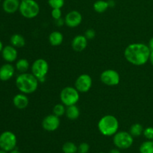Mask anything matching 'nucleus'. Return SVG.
Instances as JSON below:
<instances>
[{
    "label": "nucleus",
    "instance_id": "nucleus-38",
    "mask_svg": "<svg viewBox=\"0 0 153 153\" xmlns=\"http://www.w3.org/2000/svg\"><path fill=\"white\" fill-rule=\"evenodd\" d=\"M3 48H4V46H3V43L0 40V52H1V51H2Z\"/></svg>",
    "mask_w": 153,
    "mask_h": 153
},
{
    "label": "nucleus",
    "instance_id": "nucleus-22",
    "mask_svg": "<svg viewBox=\"0 0 153 153\" xmlns=\"http://www.w3.org/2000/svg\"><path fill=\"white\" fill-rule=\"evenodd\" d=\"M108 7V1L104 0H98L94 4V9L97 13H104Z\"/></svg>",
    "mask_w": 153,
    "mask_h": 153
},
{
    "label": "nucleus",
    "instance_id": "nucleus-10",
    "mask_svg": "<svg viewBox=\"0 0 153 153\" xmlns=\"http://www.w3.org/2000/svg\"><path fill=\"white\" fill-rule=\"evenodd\" d=\"M93 81L88 74H82L76 79L75 88L79 93H86L91 90Z\"/></svg>",
    "mask_w": 153,
    "mask_h": 153
},
{
    "label": "nucleus",
    "instance_id": "nucleus-29",
    "mask_svg": "<svg viewBox=\"0 0 153 153\" xmlns=\"http://www.w3.org/2000/svg\"><path fill=\"white\" fill-rule=\"evenodd\" d=\"M90 146L87 143H82L78 146V152L79 153H88L89 152Z\"/></svg>",
    "mask_w": 153,
    "mask_h": 153
},
{
    "label": "nucleus",
    "instance_id": "nucleus-19",
    "mask_svg": "<svg viewBox=\"0 0 153 153\" xmlns=\"http://www.w3.org/2000/svg\"><path fill=\"white\" fill-rule=\"evenodd\" d=\"M65 114L69 120H75L79 118V115H80V111H79V108L76 106V105L67 106Z\"/></svg>",
    "mask_w": 153,
    "mask_h": 153
},
{
    "label": "nucleus",
    "instance_id": "nucleus-20",
    "mask_svg": "<svg viewBox=\"0 0 153 153\" xmlns=\"http://www.w3.org/2000/svg\"><path fill=\"white\" fill-rule=\"evenodd\" d=\"M10 41L12 46L16 48H22L25 45V38L19 34H13L10 37Z\"/></svg>",
    "mask_w": 153,
    "mask_h": 153
},
{
    "label": "nucleus",
    "instance_id": "nucleus-6",
    "mask_svg": "<svg viewBox=\"0 0 153 153\" xmlns=\"http://www.w3.org/2000/svg\"><path fill=\"white\" fill-rule=\"evenodd\" d=\"M79 92L75 87H66L63 88L60 94L61 102L65 106L76 105L79 102Z\"/></svg>",
    "mask_w": 153,
    "mask_h": 153
},
{
    "label": "nucleus",
    "instance_id": "nucleus-39",
    "mask_svg": "<svg viewBox=\"0 0 153 153\" xmlns=\"http://www.w3.org/2000/svg\"><path fill=\"white\" fill-rule=\"evenodd\" d=\"M0 153H8V152H6V151H4V150H3V149H0Z\"/></svg>",
    "mask_w": 153,
    "mask_h": 153
},
{
    "label": "nucleus",
    "instance_id": "nucleus-2",
    "mask_svg": "<svg viewBox=\"0 0 153 153\" xmlns=\"http://www.w3.org/2000/svg\"><path fill=\"white\" fill-rule=\"evenodd\" d=\"M39 81L32 73H20L16 79V86L22 94H31L38 88Z\"/></svg>",
    "mask_w": 153,
    "mask_h": 153
},
{
    "label": "nucleus",
    "instance_id": "nucleus-12",
    "mask_svg": "<svg viewBox=\"0 0 153 153\" xmlns=\"http://www.w3.org/2000/svg\"><path fill=\"white\" fill-rule=\"evenodd\" d=\"M65 24L70 28H76L82 22V16L77 10H71L65 16Z\"/></svg>",
    "mask_w": 153,
    "mask_h": 153
},
{
    "label": "nucleus",
    "instance_id": "nucleus-24",
    "mask_svg": "<svg viewBox=\"0 0 153 153\" xmlns=\"http://www.w3.org/2000/svg\"><path fill=\"white\" fill-rule=\"evenodd\" d=\"M140 153H153V140H146L141 143L139 148Z\"/></svg>",
    "mask_w": 153,
    "mask_h": 153
},
{
    "label": "nucleus",
    "instance_id": "nucleus-15",
    "mask_svg": "<svg viewBox=\"0 0 153 153\" xmlns=\"http://www.w3.org/2000/svg\"><path fill=\"white\" fill-rule=\"evenodd\" d=\"M88 40L85 35L79 34V35L76 36L72 40V48L73 50L77 52H82L86 49L88 46Z\"/></svg>",
    "mask_w": 153,
    "mask_h": 153
},
{
    "label": "nucleus",
    "instance_id": "nucleus-4",
    "mask_svg": "<svg viewBox=\"0 0 153 153\" xmlns=\"http://www.w3.org/2000/svg\"><path fill=\"white\" fill-rule=\"evenodd\" d=\"M19 11L23 17L33 19L40 13V6L35 0H24L20 1Z\"/></svg>",
    "mask_w": 153,
    "mask_h": 153
},
{
    "label": "nucleus",
    "instance_id": "nucleus-3",
    "mask_svg": "<svg viewBox=\"0 0 153 153\" xmlns=\"http://www.w3.org/2000/svg\"><path fill=\"white\" fill-rule=\"evenodd\" d=\"M98 129L105 136H114L119 129V121L113 115H105L100 120Z\"/></svg>",
    "mask_w": 153,
    "mask_h": 153
},
{
    "label": "nucleus",
    "instance_id": "nucleus-1",
    "mask_svg": "<svg viewBox=\"0 0 153 153\" xmlns=\"http://www.w3.org/2000/svg\"><path fill=\"white\" fill-rule=\"evenodd\" d=\"M151 50L147 45L141 43H131L126 48L124 56L128 62L134 66H143L149 60Z\"/></svg>",
    "mask_w": 153,
    "mask_h": 153
},
{
    "label": "nucleus",
    "instance_id": "nucleus-31",
    "mask_svg": "<svg viewBox=\"0 0 153 153\" xmlns=\"http://www.w3.org/2000/svg\"><path fill=\"white\" fill-rule=\"evenodd\" d=\"M85 36L88 40H93L96 36V31L92 28H88L85 33Z\"/></svg>",
    "mask_w": 153,
    "mask_h": 153
},
{
    "label": "nucleus",
    "instance_id": "nucleus-33",
    "mask_svg": "<svg viewBox=\"0 0 153 153\" xmlns=\"http://www.w3.org/2000/svg\"><path fill=\"white\" fill-rule=\"evenodd\" d=\"M107 1L109 7H113L115 6V1H114V0H108V1Z\"/></svg>",
    "mask_w": 153,
    "mask_h": 153
},
{
    "label": "nucleus",
    "instance_id": "nucleus-7",
    "mask_svg": "<svg viewBox=\"0 0 153 153\" xmlns=\"http://www.w3.org/2000/svg\"><path fill=\"white\" fill-rule=\"evenodd\" d=\"M114 144L119 149H126L131 147L134 142L133 136L127 131H117L114 135Z\"/></svg>",
    "mask_w": 153,
    "mask_h": 153
},
{
    "label": "nucleus",
    "instance_id": "nucleus-14",
    "mask_svg": "<svg viewBox=\"0 0 153 153\" xmlns=\"http://www.w3.org/2000/svg\"><path fill=\"white\" fill-rule=\"evenodd\" d=\"M15 68L10 63H6L0 67V80L2 82L10 80L14 76Z\"/></svg>",
    "mask_w": 153,
    "mask_h": 153
},
{
    "label": "nucleus",
    "instance_id": "nucleus-25",
    "mask_svg": "<svg viewBox=\"0 0 153 153\" xmlns=\"http://www.w3.org/2000/svg\"><path fill=\"white\" fill-rule=\"evenodd\" d=\"M62 151L64 153H76L78 152V147L73 142H67L62 146Z\"/></svg>",
    "mask_w": 153,
    "mask_h": 153
},
{
    "label": "nucleus",
    "instance_id": "nucleus-8",
    "mask_svg": "<svg viewBox=\"0 0 153 153\" xmlns=\"http://www.w3.org/2000/svg\"><path fill=\"white\" fill-rule=\"evenodd\" d=\"M17 138L13 132L10 131H3L0 134V149L9 152L16 149Z\"/></svg>",
    "mask_w": 153,
    "mask_h": 153
},
{
    "label": "nucleus",
    "instance_id": "nucleus-21",
    "mask_svg": "<svg viewBox=\"0 0 153 153\" xmlns=\"http://www.w3.org/2000/svg\"><path fill=\"white\" fill-rule=\"evenodd\" d=\"M29 62L25 58H20V59H19L16 61V65H15V67L17 70V71H19L21 73H27V71L29 69Z\"/></svg>",
    "mask_w": 153,
    "mask_h": 153
},
{
    "label": "nucleus",
    "instance_id": "nucleus-23",
    "mask_svg": "<svg viewBox=\"0 0 153 153\" xmlns=\"http://www.w3.org/2000/svg\"><path fill=\"white\" fill-rule=\"evenodd\" d=\"M143 126L140 123H134L130 127V129L128 132L134 137H139L141 135L143 132Z\"/></svg>",
    "mask_w": 153,
    "mask_h": 153
},
{
    "label": "nucleus",
    "instance_id": "nucleus-27",
    "mask_svg": "<svg viewBox=\"0 0 153 153\" xmlns=\"http://www.w3.org/2000/svg\"><path fill=\"white\" fill-rule=\"evenodd\" d=\"M48 4L52 9L61 8L64 4V0H48Z\"/></svg>",
    "mask_w": 153,
    "mask_h": 153
},
{
    "label": "nucleus",
    "instance_id": "nucleus-18",
    "mask_svg": "<svg viewBox=\"0 0 153 153\" xmlns=\"http://www.w3.org/2000/svg\"><path fill=\"white\" fill-rule=\"evenodd\" d=\"M64 40V36L60 31H52L49 36V41L50 44L53 46H58L62 43Z\"/></svg>",
    "mask_w": 153,
    "mask_h": 153
},
{
    "label": "nucleus",
    "instance_id": "nucleus-35",
    "mask_svg": "<svg viewBox=\"0 0 153 153\" xmlns=\"http://www.w3.org/2000/svg\"><path fill=\"white\" fill-rule=\"evenodd\" d=\"M149 61H150V63L152 64V65L153 66V51H151L150 52V55H149Z\"/></svg>",
    "mask_w": 153,
    "mask_h": 153
},
{
    "label": "nucleus",
    "instance_id": "nucleus-40",
    "mask_svg": "<svg viewBox=\"0 0 153 153\" xmlns=\"http://www.w3.org/2000/svg\"><path fill=\"white\" fill-rule=\"evenodd\" d=\"M19 1H24V0H19Z\"/></svg>",
    "mask_w": 153,
    "mask_h": 153
},
{
    "label": "nucleus",
    "instance_id": "nucleus-13",
    "mask_svg": "<svg viewBox=\"0 0 153 153\" xmlns=\"http://www.w3.org/2000/svg\"><path fill=\"white\" fill-rule=\"evenodd\" d=\"M2 58L7 63H12L17 59L18 52L16 48L12 45L4 46L1 51Z\"/></svg>",
    "mask_w": 153,
    "mask_h": 153
},
{
    "label": "nucleus",
    "instance_id": "nucleus-26",
    "mask_svg": "<svg viewBox=\"0 0 153 153\" xmlns=\"http://www.w3.org/2000/svg\"><path fill=\"white\" fill-rule=\"evenodd\" d=\"M66 113V108L63 103L61 104H56L53 108V114L58 117L63 116Z\"/></svg>",
    "mask_w": 153,
    "mask_h": 153
},
{
    "label": "nucleus",
    "instance_id": "nucleus-42",
    "mask_svg": "<svg viewBox=\"0 0 153 153\" xmlns=\"http://www.w3.org/2000/svg\"><path fill=\"white\" fill-rule=\"evenodd\" d=\"M0 2H1V0H0Z\"/></svg>",
    "mask_w": 153,
    "mask_h": 153
},
{
    "label": "nucleus",
    "instance_id": "nucleus-34",
    "mask_svg": "<svg viewBox=\"0 0 153 153\" xmlns=\"http://www.w3.org/2000/svg\"><path fill=\"white\" fill-rule=\"evenodd\" d=\"M148 46H149V48L150 49L151 51H153V37H152V38L149 40Z\"/></svg>",
    "mask_w": 153,
    "mask_h": 153
},
{
    "label": "nucleus",
    "instance_id": "nucleus-36",
    "mask_svg": "<svg viewBox=\"0 0 153 153\" xmlns=\"http://www.w3.org/2000/svg\"><path fill=\"white\" fill-rule=\"evenodd\" d=\"M109 153H121L120 151L119 150V149H113L109 152Z\"/></svg>",
    "mask_w": 153,
    "mask_h": 153
},
{
    "label": "nucleus",
    "instance_id": "nucleus-30",
    "mask_svg": "<svg viewBox=\"0 0 153 153\" xmlns=\"http://www.w3.org/2000/svg\"><path fill=\"white\" fill-rule=\"evenodd\" d=\"M51 15H52V18H53L55 20L61 18L62 12H61V8H53L52 10V12H51Z\"/></svg>",
    "mask_w": 153,
    "mask_h": 153
},
{
    "label": "nucleus",
    "instance_id": "nucleus-37",
    "mask_svg": "<svg viewBox=\"0 0 153 153\" xmlns=\"http://www.w3.org/2000/svg\"><path fill=\"white\" fill-rule=\"evenodd\" d=\"M8 153H21V152H19V150H17V149H13L12 151H10V152H9Z\"/></svg>",
    "mask_w": 153,
    "mask_h": 153
},
{
    "label": "nucleus",
    "instance_id": "nucleus-32",
    "mask_svg": "<svg viewBox=\"0 0 153 153\" xmlns=\"http://www.w3.org/2000/svg\"><path fill=\"white\" fill-rule=\"evenodd\" d=\"M55 24H56V25L58 27L63 26V25L65 24V19H63L62 17L60 18V19H56V20H55Z\"/></svg>",
    "mask_w": 153,
    "mask_h": 153
},
{
    "label": "nucleus",
    "instance_id": "nucleus-16",
    "mask_svg": "<svg viewBox=\"0 0 153 153\" xmlns=\"http://www.w3.org/2000/svg\"><path fill=\"white\" fill-rule=\"evenodd\" d=\"M13 104L16 108L18 109H25L28 107L29 104V100L28 97L25 94H18L14 96L13 99Z\"/></svg>",
    "mask_w": 153,
    "mask_h": 153
},
{
    "label": "nucleus",
    "instance_id": "nucleus-17",
    "mask_svg": "<svg viewBox=\"0 0 153 153\" xmlns=\"http://www.w3.org/2000/svg\"><path fill=\"white\" fill-rule=\"evenodd\" d=\"M20 1L19 0H4L2 8L7 13H14L19 10Z\"/></svg>",
    "mask_w": 153,
    "mask_h": 153
},
{
    "label": "nucleus",
    "instance_id": "nucleus-41",
    "mask_svg": "<svg viewBox=\"0 0 153 153\" xmlns=\"http://www.w3.org/2000/svg\"><path fill=\"white\" fill-rule=\"evenodd\" d=\"M99 153H105V152H99Z\"/></svg>",
    "mask_w": 153,
    "mask_h": 153
},
{
    "label": "nucleus",
    "instance_id": "nucleus-5",
    "mask_svg": "<svg viewBox=\"0 0 153 153\" xmlns=\"http://www.w3.org/2000/svg\"><path fill=\"white\" fill-rule=\"evenodd\" d=\"M31 73L38 79L40 82H44L46 76L49 71V64L43 58H38L33 62L31 65Z\"/></svg>",
    "mask_w": 153,
    "mask_h": 153
},
{
    "label": "nucleus",
    "instance_id": "nucleus-9",
    "mask_svg": "<svg viewBox=\"0 0 153 153\" xmlns=\"http://www.w3.org/2000/svg\"><path fill=\"white\" fill-rule=\"evenodd\" d=\"M100 80L108 86H116L120 83V76L116 70H106L100 75Z\"/></svg>",
    "mask_w": 153,
    "mask_h": 153
},
{
    "label": "nucleus",
    "instance_id": "nucleus-11",
    "mask_svg": "<svg viewBox=\"0 0 153 153\" xmlns=\"http://www.w3.org/2000/svg\"><path fill=\"white\" fill-rule=\"evenodd\" d=\"M60 119L54 114L45 117L42 121V127L47 131H54L60 126Z\"/></svg>",
    "mask_w": 153,
    "mask_h": 153
},
{
    "label": "nucleus",
    "instance_id": "nucleus-28",
    "mask_svg": "<svg viewBox=\"0 0 153 153\" xmlns=\"http://www.w3.org/2000/svg\"><path fill=\"white\" fill-rule=\"evenodd\" d=\"M143 134L147 140H153V127H147L144 128Z\"/></svg>",
    "mask_w": 153,
    "mask_h": 153
}]
</instances>
